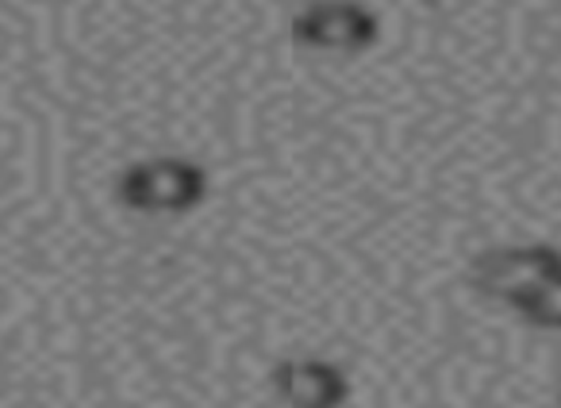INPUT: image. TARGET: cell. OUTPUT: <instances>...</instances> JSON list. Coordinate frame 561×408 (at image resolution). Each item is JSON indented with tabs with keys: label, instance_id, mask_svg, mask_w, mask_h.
<instances>
[{
	"label": "cell",
	"instance_id": "obj_1",
	"mask_svg": "<svg viewBox=\"0 0 561 408\" xmlns=\"http://www.w3.org/2000/svg\"><path fill=\"white\" fill-rule=\"evenodd\" d=\"M208 196V170L193 158L162 155L131 162L116 178V201L139 216H185Z\"/></svg>",
	"mask_w": 561,
	"mask_h": 408
},
{
	"label": "cell",
	"instance_id": "obj_2",
	"mask_svg": "<svg viewBox=\"0 0 561 408\" xmlns=\"http://www.w3.org/2000/svg\"><path fill=\"white\" fill-rule=\"evenodd\" d=\"M561 274V251L553 243H515V247H492L477 254L469 267V285L481 297L504 301L507 308L542 282Z\"/></svg>",
	"mask_w": 561,
	"mask_h": 408
},
{
	"label": "cell",
	"instance_id": "obj_3",
	"mask_svg": "<svg viewBox=\"0 0 561 408\" xmlns=\"http://www.w3.org/2000/svg\"><path fill=\"white\" fill-rule=\"evenodd\" d=\"M297 47L323 55H366L381 39V20L358 0H312L289 24Z\"/></svg>",
	"mask_w": 561,
	"mask_h": 408
},
{
	"label": "cell",
	"instance_id": "obj_4",
	"mask_svg": "<svg viewBox=\"0 0 561 408\" xmlns=\"http://www.w3.org/2000/svg\"><path fill=\"white\" fill-rule=\"evenodd\" d=\"M273 393L285 408H343L351 377L331 359H285L273 366Z\"/></svg>",
	"mask_w": 561,
	"mask_h": 408
},
{
	"label": "cell",
	"instance_id": "obj_5",
	"mask_svg": "<svg viewBox=\"0 0 561 408\" xmlns=\"http://www.w3.org/2000/svg\"><path fill=\"white\" fill-rule=\"evenodd\" d=\"M515 313L542 331H561V274H553L550 282H542L538 290H530L527 297L515 301Z\"/></svg>",
	"mask_w": 561,
	"mask_h": 408
}]
</instances>
